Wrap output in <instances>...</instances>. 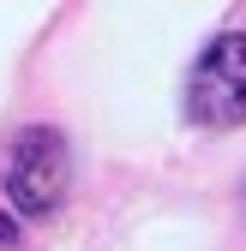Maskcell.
Returning a JSON list of instances; mask_svg holds the SVG:
<instances>
[{
	"label": "cell",
	"mask_w": 246,
	"mask_h": 251,
	"mask_svg": "<svg viewBox=\"0 0 246 251\" xmlns=\"http://www.w3.org/2000/svg\"><path fill=\"white\" fill-rule=\"evenodd\" d=\"M186 114L210 132H228L246 120V36L240 30L216 36L198 54V66L186 78Z\"/></svg>",
	"instance_id": "6da1fadb"
},
{
	"label": "cell",
	"mask_w": 246,
	"mask_h": 251,
	"mask_svg": "<svg viewBox=\"0 0 246 251\" xmlns=\"http://www.w3.org/2000/svg\"><path fill=\"white\" fill-rule=\"evenodd\" d=\"M66 192V144L48 126H30V132L12 138L6 150V198L24 215H48Z\"/></svg>",
	"instance_id": "7a4b0ae2"
}]
</instances>
